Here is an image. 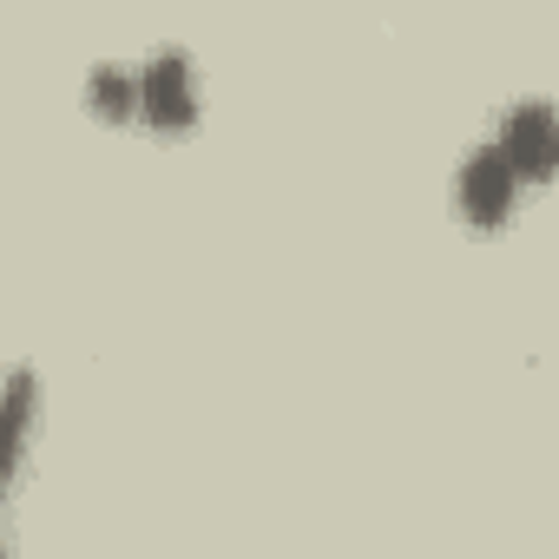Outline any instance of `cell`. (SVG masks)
<instances>
[{
    "mask_svg": "<svg viewBox=\"0 0 559 559\" xmlns=\"http://www.w3.org/2000/svg\"><path fill=\"white\" fill-rule=\"evenodd\" d=\"M513 191H520V171L507 165L500 145H493V152H474V158L461 165V211H467L474 224H500V217L513 211Z\"/></svg>",
    "mask_w": 559,
    "mask_h": 559,
    "instance_id": "obj_2",
    "label": "cell"
},
{
    "mask_svg": "<svg viewBox=\"0 0 559 559\" xmlns=\"http://www.w3.org/2000/svg\"><path fill=\"white\" fill-rule=\"evenodd\" d=\"M139 99H145V112H152V126H158V132L191 126V67H185L178 53H158V60L145 67Z\"/></svg>",
    "mask_w": 559,
    "mask_h": 559,
    "instance_id": "obj_3",
    "label": "cell"
},
{
    "mask_svg": "<svg viewBox=\"0 0 559 559\" xmlns=\"http://www.w3.org/2000/svg\"><path fill=\"white\" fill-rule=\"evenodd\" d=\"M132 93H139V86H126V73H119V67L93 73V106H99V112H112V119H119V112L132 106Z\"/></svg>",
    "mask_w": 559,
    "mask_h": 559,
    "instance_id": "obj_4",
    "label": "cell"
},
{
    "mask_svg": "<svg viewBox=\"0 0 559 559\" xmlns=\"http://www.w3.org/2000/svg\"><path fill=\"white\" fill-rule=\"evenodd\" d=\"M500 152L520 178H552L559 171V112L546 99H526L500 119Z\"/></svg>",
    "mask_w": 559,
    "mask_h": 559,
    "instance_id": "obj_1",
    "label": "cell"
}]
</instances>
